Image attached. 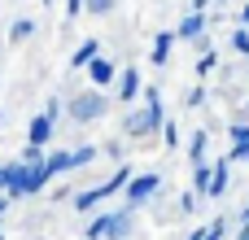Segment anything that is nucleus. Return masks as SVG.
<instances>
[{"label": "nucleus", "mask_w": 249, "mask_h": 240, "mask_svg": "<svg viewBox=\"0 0 249 240\" xmlns=\"http://www.w3.org/2000/svg\"><path fill=\"white\" fill-rule=\"evenodd\" d=\"M175 44H179V35H175V31H158V35H153V52H149V61H153V66H166Z\"/></svg>", "instance_id": "nucleus-9"}, {"label": "nucleus", "mask_w": 249, "mask_h": 240, "mask_svg": "<svg viewBox=\"0 0 249 240\" xmlns=\"http://www.w3.org/2000/svg\"><path fill=\"white\" fill-rule=\"evenodd\" d=\"M83 13V0H66V17H79Z\"/></svg>", "instance_id": "nucleus-31"}, {"label": "nucleus", "mask_w": 249, "mask_h": 240, "mask_svg": "<svg viewBox=\"0 0 249 240\" xmlns=\"http://www.w3.org/2000/svg\"><path fill=\"white\" fill-rule=\"evenodd\" d=\"M83 240H105V236H83Z\"/></svg>", "instance_id": "nucleus-36"}, {"label": "nucleus", "mask_w": 249, "mask_h": 240, "mask_svg": "<svg viewBox=\"0 0 249 240\" xmlns=\"http://www.w3.org/2000/svg\"><path fill=\"white\" fill-rule=\"evenodd\" d=\"M44 114H48V118H53V122H57V118H61V101H57V96H53V101H48V105H44Z\"/></svg>", "instance_id": "nucleus-30"}, {"label": "nucleus", "mask_w": 249, "mask_h": 240, "mask_svg": "<svg viewBox=\"0 0 249 240\" xmlns=\"http://www.w3.org/2000/svg\"><path fill=\"white\" fill-rule=\"evenodd\" d=\"M140 96H144V105H140V109H131V114L123 118V131H127L131 140H153V136L162 131V122H166L162 92H158V87H144Z\"/></svg>", "instance_id": "nucleus-1"}, {"label": "nucleus", "mask_w": 249, "mask_h": 240, "mask_svg": "<svg viewBox=\"0 0 249 240\" xmlns=\"http://www.w3.org/2000/svg\"><path fill=\"white\" fill-rule=\"evenodd\" d=\"M0 122H4V114H0Z\"/></svg>", "instance_id": "nucleus-38"}, {"label": "nucleus", "mask_w": 249, "mask_h": 240, "mask_svg": "<svg viewBox=\"0 0 249 240\" xmlns=\"http://www.w3.org/2000/svg\"><path fill=\"white\" fill-rule=\"evenodd\" d=\"M223 236H228V227H223V219H219V223H210V227H197L188 240H223Z\"/></svg>", "instance_id": "nucleus-19"}, {"label": "nucleus", "mask_w": 249, "mask_h": 240, "mask_svg": "<svg viewBox=\"0 0 249 240\" xmlns=\"http://www.w3.org/2000/svg\"><path fill=\"white\" fill-rule=\"evenodd\" d=\"M206 26H210V13H197V9H188V13H184V22L175 26V35H179L184 44H193V39H201V35H206Z\"/></svg>", "instance_id": "nucleus-6"}, {"label": "nucleus", "mask_w": 249, "mask_h": 240, "mask_svg": "<svg viewBox=\"0 0 249 240\" xmlns=\"http://www.w3.org/2000/svg\"><path fill=\"white\" fill-rule=\"evenodd\" d=\"M96 157H101V149H96V144H79V149H70L74 171H79V166H88V162H96Z\"/></svg>", "instance_id": "nucleus-17"}, {"label": "nucleus", "mask_w": 249, "mask_h": 240, "mask_svg": "<svg viewBox=\"0 0 249 240\" xmlns=\"http://www.w3.org/2000/svg\"><path fill=\"white\" fill-rule=\"evenodd\" d=\"M4 210H9V197H4V192H0V219H4Z\"/></svg>", "instance_id": "nucleus-32"}, {"label": "nucleus", "mask_w": 249, "mask_h": 240, "mask_svg": "<svg viewBox=\"0 0 249 240\" xmlns=\"http://www.w3.org/2000/svg\"><path fill=\"white\" fill-rule=\"evenodd\" d=\"M232 48H236L241 57H249V26H241V31L232 35Z\"/></svg>", "instance_id": "nucleus-23"}, {"label": "nucleus", "mask_w": 249, "mask_h": 240, "mask_svg": "<svg viewBox=\"0 0 249 240\" xmlns=\"http://www.w3.org/2000/svg\"><path fill=\"white\" fill-rule=\"evenodd\" d=\"M241 227H249V206H245V210H241Z\"/></svg>", "instance_id": "nucleus-34"}, {"label": "nucleus", "mask_w": 249, "mask_h": 240, "mask_svg": "<svg viewBox=\"0 0 249 240\" xmlns=\"http://www.w3.org/2000/svg\"><path fill=\"white\" fill-rule=\"evenodd\" d=\"M214 66H219V57H214V48H206V52H201V61H197V74H210Z\"/></svg>", "instance_id": "nucleus-24"}, {"label": "nucleus", "mask_w": 249, "mask_h": 240, "mask_svg": "<svg viewBox=\"0 0 249 240\" xmlns=\"http://www.w3.org/2000/svg\"><path fill=\"white\" fill-rule=\"evenodd\" d=\"M206 149H210V131L201 127V131H193V140H188V162H193V166L206 162Z\"/></svg>", "instance_id": "nucleus-14"}, {"label": "nucleus", "mask_w": 249, "mask_h": 240, "mask_svg": "<svg viewBox=\"0 0 249 240\" xmlns=\"http://www.w3.org/2000/svg\"><path fill=\"white\" fill-rule=\"evenodd\" d=\"M228 136H232V144H249V118H236L228 127Z\"/></svg>", "instance_id": "nucleus-20"}, {"label": "nucleus", "mask_w": 249, "mask_h": 240, "mask_svg": "<svg viewBox=\"0 0 249 240\" xmlns=\"http://www.w3.org/2000/svg\"><path fill=\"white\" fill-rule=\"evenodd\" d=\"M88 79H92V87H114L118 70H114L109 57H92V61H88Z\"/></svg>", "instance_id": "nucleus-7"}, {"label": "nucleus", "mask_w": 249, "mask_h": 240, "mask_svg": "<svg viewBox=\"0 0 249 240\" xmlns=\"http://www.w3.org/2000/svg\"><path fill=\"white\" fill-rule=\"evenodd\" d=\"M44 157H48V149H44V144H26L18 162H26V166H31V162H44Z\"/></svg>", "instance_id": "nucleus-21"}, {"label": "nucleus", "mask_w": 249, "mask_h": 240, "mask_svg": "<svg viewBox=\"0 0 249 240\" xmlns=\"http://www.w3.org/2000/svg\"><path fill=\"white\" fill-rule=\"evenodd\" d=\"M140 92H144V79H140V70H136V66H127V70L118 74V101H123V105H131Z\"/></svg>", "instance_id": "nucleus-8"}, {"label": "nucleus", "mask_w": 249, "mask_h": 240, "mask_svg": "<svg viewBox=\"0 0 249 240\" xmlns=\"http://www.w3.org/2000/svg\"><path fill=\"white\" fill-rule=\"evenodd\" d=\"M241 26H249V4H245V9H241Z\"/></svg>", "instance_id": "nucleus-33"}, {"label": "nucleus", "mask_w": 249, "mask_h": 240, "mask_svg": "<svg viewBox=\"0 0 249 240\" xmlns=\"http://www.w3.org/2000/svg\"><path fill=\"white\" fill-rule=\"evenodd\" d=\"M162 140H166V149H179V127L175 122H162Z\"/></svg>", "instance_id": "nucleus-25"}, {"label": "nucleus", "mask_w": 249, "mask_h": 240, "mask_svg": "<svg viewBox=\"0 0 249 240\" xmlns=\"http://www.w3.org/2000/svg\"><path fill=\"white\" fill-rule=\"evenodd\" d=\"M127 184H131V166H118V171H114L109 179H101L96 188H83V192H74V210H79V214H88V210H96V206H101L105 197L123 192Z\"/></svg>", "instance_id": "nucleus-3"}, {"label": "nucleus", "mask_w": 249, "mask_h": 240, "mask_svg": "<svg viewBox=\"0 0 249 240\" xmlns=\"http://www.w3.org/2000/svg\"><path fill=\"white\" fill-rule=\"evenodd\" d=\"M44 162H48L53 179H57V175H66V171H74V162H70V149H53V153H48Z\"/></svg>", "instance_id": "nucleus-15"}, {"label": "nucleus", "mask_w": 249, "mask_h": 240, "mask_svg": "<svg viewBox=\"0 0 249 240\" xmlns=\"http://www.w3.org/2000/svg\"><path fill=\"white\" fill-rule=\"evenodd\" d=\"M210 4H223V0H210Z\"/></svg>", "instance_id": "nucleus-37"}, {"label": "nucleus", "mask_w": 249, "mask_h": 240, "mask_svg": "<svg viewBox=\"0 0 249 240\" xmlns=\"http://www.w3.org/2000/svg\"><path fill=\"white\" fill-rule=\"evenodd\" d=\"M136 232V210H109V227H105V240H127Z\"/></svg>", "instance_id": "nucleus-5"}, {"label": "nucleus", "mask_w": 249, "mask_h": 240, "mask_svg": "<svg viewBox=\"0 0 249 240\" xmlns=\"http://www.w3.org/2000/svg\"><path fill=\"white\" fill-rule=\"evenodd\" d=\"M92 57H101V39H83V44L70 52V66H74V70H88Z\"/></svg>", "instance_id": "nucleus-13"}, {"label": "nucleus", "mask_w": 249, "mask_h": 240, "mask_svg": "<svg viewBox=\"0 0 249 240\" xmlns=\"http://www.w3.org/2000/svg\"><path fill=\"white\" fill-rule=\"evenodd\" d=\"M0 192H4V166H0Z\"/></svg>", "instance_id": "nucleus-35"}, {"label": "nucleus", "mask_w": 249, "mask_h": 240, "mask_svg": "<svg viewBox=\"0 0 249 240\" xmlns=\"http://www.w3.org/2000/svg\"><path fill=\"white\" fill-rule=\"evenodd\" d=\"M101 153H105V157H114V162H123V144H114V140H109V144H101Z\"/></svg>", "instance_id": "nucleus-27"}, {"label": "nucleus", "mask_w": 249, "mask_h": 240, "mask_svg": "<svg viewBox=\"0 0 249 240\" xmlns=\"http://www.w3.org/2000/svg\"><path fill=\"white\" fill-rule=\"evenodd\" d=\"M188 105H193V109L206 105V87H193V92H188Z\"/></svg>", "instance_id": "nucleus-29"}, {"label": "nucleus", "mask_w": 249, "mask_h": 240, "mask_svg": "<svg viewBox=\"0 0 249 240\" xmlns=\"http://www.w3.org/2000/svg\"><path fill=\"white\" fill-rule=\"evenodd\" d=\"M158 192H162V175H158V171L131 175V184L123 188V197H127V206H131V210H140V206H144L149 197H158Z\"/></svg>", "instance_id": "nucleus-4"}, {"label": "nucleus", "mask_w": 249, "mask_h": 240, "mask_svg": "<svg viewBox=\"0 0 249 240\" xmlns=\"http://www.w3.org/2000/svg\"><path fill=\"white\" fill-rule=\"evenodd\" d=\"M210 175H214V166H210V162H197V166H193V192H197V197H206V192H210Z\"/></svg>", "instance_id": "nucleus-16"}, {"label": "nucleus", "mask_w": 249, "mask_h": 240, "mask_svg": "<svg viewBox=\"0 0 249 240\" xmlns=\"http://www.w3.org/2000/svg\"><path fill=\"white\" fill-rule=\"evenodd\" d=\"M175 206H179V214H193V210H197V192H179Z\"/></svg>", "instance_id": "nucleus-26"}, {"label": "nucleus", "mask_w": 249, "mask_h": 240, "mask_svg": "<svg viewBox=\"0 0 249 240\" xmlns=\"http://www.w3.org/2000/svg\"><path fill=\"white\" fill-rule=\"evenodd\" d=\"M83 13H96V17H105V13H114V0H83Z\"/></svg>", "instance_id": "nucleus-22"}, {"label": "nucleus", "mask_w": 249, "mask_h": 240, "mask_svg": "<svg viewBox=\"0 0 249 240\" xmlns=\"http://www.w3.org/2000/svg\"><path fill=\"white\" fill-rule=\"evenodd\" d=\"M22 166H26V162H22ZM48 179H53V171H48V162H31V166H26V197H39Z\"/></svg>", "instance_id": "nucleus-12"}, {"label": "nucleus", "mask_w": 249, "mask_h": 240, "mask_svg": "<svg viewBox=\"0 0 249 240\" xmlns=\"http://www.w3.org/2000/svg\"><path fill=\"white\" fill-rule=\"evenodd\" d=\"M53 127H57V122H53L48 114H35V118H31V127H26V144H44V149H48Z\"/></svg>", "instance_id": "nucleus-10"}, {"label": "nucleus", "mask_w": 249, "mask_h": 240, "mask_svg": "<svg viewBox=\"0 0 249 240\" xmlns=\"http://www.w3.org/2000/svg\"><path fill=\"white\" fill-rule=\"evenodd\" d=\"M31 35H35V22H31V17H18V22L9 26V39H13V44H22V39H31Z\"/></svg>", "instance_id": "nucleus-18"}, {"label": "nucleus", "mask_w": 249, "mask_h": 240, "mask_svg": "<svg viewBox=\"0 0 249 240\" xmlns=\"http://www.w3.org/2000/svg\"><path fill=\"white\" fill-rule=\"evenodd\" d=\"M228 157H232V162H249V144H232Z\"/></svg>", "instance_id": "nucleus-28"}, {"label": "nucleus", "mask_w": 249, "mask_h": 240, "mask_svg": "<svg viewBox=\"0 0 249 240\" xmlns=\"http://www.w3.org/2000/svg\"><path fill=\"white\" fill-rule=\"evenodd\" d=\"M66 114H70V122H96V118L109 114V92L105 87H88V92L66 101Z\"/></svg>", "instance_id": "nucleus-2"}, {"label": "nucleus", "mask_w": 249, "mask_h": 240, "mask_svg": "<svg viewBox=\"0 0 249 240\" xmlns=\"http://www.w3.org/2000/svg\"><path fill=\"white\" fill-rule=\"evenodd\" d=\"M232 188V157H219L214 162V175H210V192L206 197H223Z\"/></svg>", "instance_id": "nucleus-11"}]
</instances>
